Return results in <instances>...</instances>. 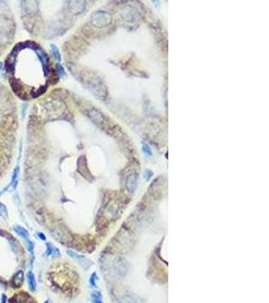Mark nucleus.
<instances>
[{"mask_svg": "<svg viewBox=\"0 0 269 303\" xmlns=\"http://www.w3.org/2000/svg\"><path fill=\"white\" fill-rule=\"evenodd\" d=\"M44 303H52V302H51V301H49V300H48V301H45Z\"/></svg>", "mask_w": 269, "mask_h": 303, "instance_id": "obj_23", "label": "nucleus"}, {"mask_svg": "<svg viewBox=\"0 0 269 303\" xmlns=\"http://www.w3.org/2000/svg\"><path fill=\"white\" fill-rule=\"evenodd\" d=\"M25 243H26V247H27V250L30 251L32 255H34V244L31 242L30 239H25Z\"/></svg>", "mask_w": 269, "mask_h": 303, "instance_id": "obj_16", "label": "nucleus"}, {"mask_svg": "<svg viewBox=\"0 0 269 303\" xmlns=\"http://www.w3.org/2000/svg\"><path fill=\"white\" fill-rule=\"evenodd\" d=\"M137 178H138L137 173L134 170H131L129 173H127V175L125 177V186H126V189L128 190V192L134 193L136 187H137Z\"/></svg>", "mask_w": 269, "mask_h": 303, "instance_id": "obj_4", "label": "nucleus"}, {"mask_svg": "<svg viewBox=\"0 0 269 303\" xmlns=\"http://www.w3.org/2000/svg\"><path fill=\"white\" fill-rule=\"evenodd\" d=\"M89 87L98 97H105L107 95V90L105 85L101 82L99 78H91L89 80Z\"/></svg>", "mask_w": 269, "mask_h": 303, "instance_id": "obj_2", "label": "nucleus"}, {"mask_svg": "<svg viewBox=\"0 0 269 303\" xmlns=\"http://www.w3.org/2000/svg\"><path fill=\"white\" fill-rule=\"evenodd\" d=\"M23 281H24L23 272L22 271H18L13 276V278H12V286H13L14 288H19L20 286L23 284Z\"/></svg>", "mask_w": 269, "mask_h": 303, "instance_id": "obj_9", "label": "nucleus"}, {"mask_svg": "<svg viewBox=\"0 0 269 303\" xmlns=\"http://www.w3.org/2000/svg\"><path fill=\"white\" fill-rule=\"evenodd\" d=\"M92 299H93L94 303H103L100 292H94L92 294Z\"/></svg>", "mask_w": 269, "mask_h": 303, "instance_id": "obj_15", "label": "nucleus"}, {"mask_svg": "<svg viewBox=\"0 0 269 303\" xmlns=\"http://www.w3.org/2000/svg\"><path fill=\"white\" fill-rule=\"evenodd\" d=\"M13 230H14V231L16 232V234H17L19 236H21V238H23L24 239H28V236H30V234H28V231L25 230V228H23L22 226H19V225L14 226Z\"/></svg>", "mask_w": 269, "mask_h": 303, "instance_id": "obj_12", "label": "nucleus"}, {"mask_svg": "<svg viewBox=\"0 0 269 303\" xmlns=\"http://www.w3.org/2000/svg\"><path fill=\"white\" fill-rule=\"evenodd\" d=\"M0 215H1L2 217L6 218L7 217V210H6V207L4 206V204L2 203H0Z\"/></svg>", "mask_w": 269, "mask_h": 303, "instance_id": "obj_17", "label": "nucleus"}, {"mask_svg": "<svg viewBox=\"0 0 269 303\" xmlns=\"http://www.w3.org/2000/svg\"><path fill=\"white\" fill-rule=\"evenodd\" d=\"M38 236H39V238L41 240H45V239H45V235H44L43 234H41V232H39V234H38Z\"/></svg>", "mask_w": 269, "mask_h": 303, "instance_id": "obj_21", "label": "nucleus"}, {"mask_svg": "<svg viewBox=\"0 0 269 303\" xmlns=\"http://www.w3.org/2000/svg\"><path fill=\"white\" fill-rule=\"evenodd\" d=\"M142 152H143V154H144V155H145L146 157H150V156H152L151 149H150V147L148 146V144H147L145 142H143V143H142Z\"/></svg>", "mask_w": 269, "mask_h": 303, "instance_id": "obj_14", "label": "nucleus"}, {"mask_svg": "<svg viewBox=\"0 0 269 303\" xmlns=\"http://www.w3.org/2000/svg\"><path fill=\"white\" fill-rule=\"evenodd\" d=\"M67 254H69L70 257H72V258L77 260L79 262V264H80L84 269H88L91 266V262L87 258H85L84 256H80V255H78V254H76V253H74L72 251H68Z\"/></svg>", "mask_w": 269, "mask_h": 303, "instance_id": "obj_7", "label": "nucleus"}, {"mask_svg": "<svg viewBox=\"0 0 269 303\" xmlns=\"http://www.w3.org/2000/svg\"><path fill=\"white\" fill-rule=\"evenodd\" d=\"M152 175H153V172H152L151 170L146 169L145 171H144V178H145L146 180H149L150 178L152 177Z\"/></svg>", "mask_w": 269, "mask_h": 303, "instance_id": "obj_18", "label": "nucleus"}, {"mask_svg": "<svg viewBox=\"0 0 269 303\" xmlns=\"http://www.w3.org/2000/svg\"><path fill=\"white\" fill-rule=\"evenodd\" d=\"M1 303H6V296H5V294H2V296H1Z\"/></svg>", "mask_w": 269, "mask_h": 303, "instance_id": "obj_22", "label": "nucleus"}, {"mask_svg": "<svg viewBox=\"0 0 269 303\" xmlns=\"http://www.w3.org/2000/svg\"><path fill=\"white\" fill-rule=\"evenodd\" d=\"M113 267L115 269V272L117 273L118 275L124 276V275H126L128 270H129V264H128V262L124 258L117 257V258L114 260Z\"/></svg>", "mask_w": 269, "mask_h": 303, "instance_id": "obj_3", "label": "nucleus"}, {"mask_svg": "<svg viewBox=\"0 0 269 303\" xmlns=\"http://www.w3.org/2000/svg\"><path fill=\"white\" fill-rule=\"evenodd\" d=\"M70 8L73 13H81V12L85 9L86 3L83 1H73L70 2Z\"/></svg>", "mask_w": 269, "mask_h": 303, "instance_id": "obj_8", "label": "nucleus"}, {"mask_svg": "<svg viewBox=\"0 0 269 303\" xmlns=\"http://www.w3.org/2000/svg\"><path fill=\"white\" fill-rule=\"evenodd\" d=\"M27 283H28V287H30V289L31 290V291H35V289H36L35 276L31 271H30L27 273Z\"/></svg>", "mask_w": 269, "mask_h": 303, "instance_id": "obj_11", "label": "nucleus"}, {"mask_svg": "<svg viewBox=\"0 0 269 303\" xmlns=\"http://www.w3.org/2000/svg\"><path fill=\"white\" fill-rule=\"evenodd\" d=\"M111 20H112L111 14L107 11H97L91 15V23L98 28L107 26L111 23Z\"/></svg>", "mask_w": 269, "mask_h": 303, "instance_id": "obj_1", "label": "nucleus"}, {"mask_svg": "<svg viewBox=\"0 0 269 303\" xmlns=\"http://www.w3.org/2000/svg\"><path fill=\"white\" fill-rule=\"evenodd\" d=\"M86 114L88 115V117L92 120L94 123L101 125L104 121V115H103L100 111L97 109H89L86 111Z\"/></svg>", "mask_w": 269, "mask_h": 303, "instance_id": "obj_6", "label": "nucleus"}, {"mask_svg": "<svg viewBox=\"0 0 269 303\" xmlns=\"http://www.w3.org/2000/svg\"><path fill=\"white\" fill-rule=\"evenodd\" d=\"M57 72H59V74H60V76H62V77H63V76H65L66 75V72H65V70H64V68L63 67H62V66L61 65H57Z\"/></svg>", "mask_w": 269, "mask_h": 303, "instance_id": "obj_20", "label": "nucleus"}, {"mask_svg": "<svg viewBox=\"0 0 269 303\" xmlns=\"http://www.w3.org/2000/svg\"><path fill=\"white\" fill-rule=\"evenodd\" d=\"M96 281H97V275H96V273H94L90 278V283L94 288L96 287Z\"/></svg>", "mask_w": 269, "mask_h": 303, "instance_id": "obj_19", "label": "nucleus"}, {"mask_svg": "<svg viewBox=\"0 0 269 303\" xmlns=\"http://www.w3.org/2000/svg\"><path fill=\"white\" fill-rule=\"evenodd\" d=\"M51 49H52V55L53 57H55V59L57 61V62H60L61 61V55H60V51H59V49H57V47L56 45H51Z\"/></svg>", "mask_w": 269, "mask_h": 303, "instance_id": "obj_13", "label": "nucleus"}, {"mask_svg": "<svg viewBox=\"0 0 269 303\" xmlns=\"http://www.w3.org/2000/svg\"><path fill=\"white\" fill-rule=\"evenodd\" d=\"M121 15L123 19L127 22H134L138 19L139 15L137 10L132 6H125L121 10Z\"/></svg>", "mask_w": 269, "mask_h": 303, "instance_id": "obj_5", "label": "nucleus"}, {"mask_svg": "<svg viewBox=\"0 0 269 303\" xmlns=\"http://www.w3.org/2000/svg\"><path fill=\"white\" fill-rule=\"evenodd\" d=\"M45 255L47 256H52V257H60L61 253L59 251V249H57L56 247H53V244L51 243L47 244V251H45Z\"/></svg>", "mask_w": 269, "mask_h": 303, "instance_id": "obj_10", "label": "nucleus"}]
</instances>
